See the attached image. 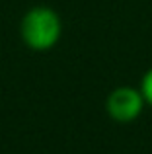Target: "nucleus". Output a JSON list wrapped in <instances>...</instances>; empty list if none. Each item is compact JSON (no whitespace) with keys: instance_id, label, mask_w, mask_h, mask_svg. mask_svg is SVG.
I'll return each mask as SVG.
<instances>
[{"instance_id":"3","label":"nucleus","mask_w":152,"mask_h":154,"mask_svg":"<svg viewBox=\"0 0 152 154\" xmlns=\"http://www.w3.org/2000/svg\"><path fill=\"white\" fill-rule=\"evenodd\" d=\"M141 94H142V98H144V103L146 105H152V68H148L146 70V74L142 76V80H141Z\"/></svg>"},{"instance_id":"2","label":"nucleus","mask_w":152,"mask_h":154,"mask_svg":"<svg viewBox=\"0 0 152 154\" xmlns=\"http://www.w3.org/2000/svg\"><path fill=\"white\" fill-rule=\"evenodd\" d=\"M144 98L141 90L133 86H119L111 90L105 100L107 115L117 123H131L135 121L144 109Z\"/></svg>"},{"instance_id":"1","label":"nucleus","mask_w":152,"mask_h":154,"mask_svg":"<svg viewBox=\"0 0 152 154\" xmlns=\"http://www.w3.org/2000/svg\"><path fill=\"white\" fill-rule=\"evenodd\" d=\"M22 39L33 51H49L62 35L61 16L49 6H35L22 18Z\"/></svg>"}]
</instances>
